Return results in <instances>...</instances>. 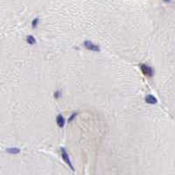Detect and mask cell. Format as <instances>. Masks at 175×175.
I'll list each match as a JSON object with an SVG mask.
<instances>
[{"instance_id":"6da1fadb","label":"cell","mask_w":175,"mask_h":175,"mask_svg":"<svg viewBox=\"0 0 175 175\" xmlns=\"http://www.w3.org/2000/svg\"><path fill=\"white\" fill-rule=\"evenodd\" d=\"M60 154H61V157H62V158H63V160H64V162L68 165V166L70 167L71 169L73 170V171H75L74 166H73L72 163H71V161H70L69 156H68L67 150H66L65 148H60Z\"/></svg>"},{"instance_id":"5b68a950","label":"cell","mask_w":175,"mask_h":175,"mask_svg":"<svg viewBox=\"0 0 175 175\" xmlns=\"http://www.w3.org/2000/svg\"><path fill=\"white\" fill-rule=\"evenodd\" d=\"M56 122H57V124L59 125V127H60V128L64 127L65 120H64V117H63L61 114H59L57 116V118H56Z\"/></svg>"},{"instance_id":"7a4b0ae2","label":"cell","mask_w":175,"mask_h":175,"mask_svg":"<svg viewBox=\"0 0 175 175\" xmlns=\"http://www.w3.org/2000/svg\"><path fill=\"white\" fill-rule=\"evenodd\" d=\"M140 68H141L142 72L144 73V75L145 76H146V77H153V75H154V71H153L152 67H150V66H148L146 64H141Z\"/></svg>"},{"instance_id":"52a82bcc","label":"cell","mask_w":175,"mask_h":175,"mask_svg":"<svg viewBox=\"0 0 175 175\" xmlns=\"http://www.w3.org/2000/svg\"><path fill=\"white\" fill-rule=\"evenodd\" d=\"M26 41L31 45H33L36 43V40H35V38L33 36H32V35H29V36L26 37Z\"/></svg>"},{"instance_id":"ba28073f","label":"cell","mask_w":175,"mask_h":175,"mask_svg":"<svg viewBox=\"0 0 175 175\" xmlns=\"http://www.w3.org/2000/svg\"><path fill=\"white\" fill-rule=\"evenodd\" d=\"M38 23H39V19H34V20H32V28L37 27Z\"/></svg>"},{"instance_id":"30bf717a","label":"cell","mask_w":175,"mask_h":175,"mask_svg":"<svg viewBox=\"0 0 175 175\" xmlns=\"http://www.w3.org/2000/svg\"><path fill=\"white\" fill-rule=\"evenodd\" d=\"M76 115H77V113H73V114H72V115H71V116H70V118H69V119H68V120H69V122H71V120H74V118H75V116H76Z\"/></svg>"},{"instance_id":"8992f818","label":"cell","mask_w":175,"mask_h":175,"mask_svg":"<svg viewBox=\"0 0 175 175\" xmlns=\"http://www.w3.org/2000/svg\"><path fill=\"white\" fill-rule=\"evenodd\" d=\"M6 151L8 153H10V154H18V153H19L20 152V150L18 148H15V147H13V148H9V149H7L6 150Z\"/></svg>"},{"instance_id":"9c48e42d","label":"cell","mask_w":175,"mask_h":175,"mask_svg":"<svg viewBox=\"0 0 175 175\" xmlns=\"http://www.w3.org/2000/svg\"><path fill=\"white\" fill-rule=\"evenodd\" d=\"M60 94H61V93H60V91L55 92V93H54V98H56V99L60 98Z\"/></svg>"},{"instance_id":"3957f363","label":"cell","mask_w":175,"mask_h":175,"mask_svg":"<svg viewBox=\"0 0 175 175\" xmlns=\"http://www.w3.org/2000/svg\"><path fill=\"white\" fill-rule=\"evenodd\" d=\"M84 46L89 49V50H92V51H100V48L97 45H95L92 43L91 41H84Z\"/></svg>"},{"instance_id":"277c9868","label":"cell","mask_w":175,"mask_h":175,"mask_svg":"<svg viewBox=\"0 0 175 175\" xmlns=\"http://www.w3.org/2000/svg\"><path fill=\"white\" fill-rule=\"evenodd\" d=\"M145 101L148 104H151V105H154V104H156V103L158 102L157 99H156L153 95H152V94H150V95H147V96L145 97Z\"/></svg>"}]
</instances>
